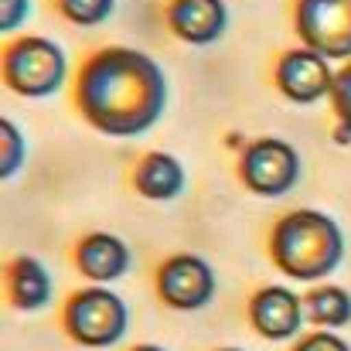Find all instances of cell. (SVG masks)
<instances>
[{
    "instance_id": "cell-1",
    "label": "cell",
    "mask_w": 351,
    "mask_h": 351,
    "mask_svg": "<svg viewBox=\"0 0 351 351\" xmlns=\"http://www.w3.org/2000/svg\"><path fill=\"white\" fill-rule=\"evenodd\" d=\"M75 103L99 133L140 136L164 117L167 75L150 55L113 45L82 65Z\"/></svg>"
},
{
    "instance_id": "cell-2",
    "label": "cell",
    "mask_w": 351,
    "mask_h": 351,
    "mask_svg": "<svg viewBox=\"0 0 351 351\" xmlns=\"http://www.w3.org/2000/svg\"><path fill=\"white\" fill-rule=\"evenodd\" d=\"M273 263L293 280H324L345 259V232L341 226L314 208L290 212L276 222L269 235Z\"/></svg>"
},
{
    "instance_id": "cell-3",
    "label": "cell",
    "mask_w": 351,
    "mask_h": 351,
    "mask_svg": "<svg viewBox=\"0 0 351 351\" xmlns=\"http://www.w3.org/2000/svg\"><path fill=\"white\" fill-rule=\"evenodd\" d=\"M69 72L65 51L38 34H24L7 45L3 51V82L27 99H45L62 89Z\"/></svg>"
},
{
    "instance_id": "cell-4",
    "label": "cell",
    "mask_w": 351,
    "mask_h": 351,
    "mask_svg": "<svg viewBox=\"0 0 351 351\" xmlns=\"http://www.w3.org/2000/svg\"><path fill=\"white\" fill-rule=\"evenodd\" d=\"M130 311L106 287H86L65 304V331L86 348H110L126 335Z\"/></svg>"
},
{
    "instance_id": "cell-5",
    "label": "cell",
    "mask_w": 351,
    "mask_h": 351,
    "mask_svg": "<svg viewBox=\"0 0 351 351\" xmlns=\"http://www.w3.org/2000/svg\"><path fill=\"white\" fill-rule=\"evenodd\" d=\"M239 178L252 195L280 198L300 181V154L280 136H259L245 147Z\"/></svg>"
},
{
    "instance_id": "cell-6",
    "label": "cell",
    "mask_w": 351,
    "mask_h": 351,
    "mask_svg": "<svg viewBox=\"0 0 351 351\" xmlns=\"http://www.w3.org/2000/svg\"><path fill=\"white\" fill-rule=\"evenodd\" d=\"M293 24L304 48L324 58H351V0H297Z\"/></svg>"
},
{
    "instance_id": "cell-7",
    "label": "cell",
    "mask_w": 351,
    "mask_h": 351,
    "mask_svg": "<svg viewBox=\"0 0 351 351\" xmlns=\"http://www.w3.org/2000/svg\"><path fill=\"white\" fill-rule=\"evenodd\" d=\"M157 293L174 311H202L215 297V273L202 256H171L157 273Z\"/></svg>"
},
{
    "instance_id": "cell-8",
    "label": "cell",
    "mask_w": 351,
    "mask_h": 351,
    "mask_svg": "<svg viewBox=\"0 0 351 351\" xmlns=\"http://www.w3.org/2000/svg\"><path fill=\"white\" fill-rule=\"evenodd\" d=\"M276 86L290 103L314 106L335 89V72L324 55L311 48H290L276 62Z\"/></svg>"
},
{
    "instance_id": "cell-9",
    "label": "cell",
    "mask_w": 351,
    "mask_h": 351,
    "mask_svg": "<svg viewBox=\"0 0 351 351\" xmlns=\"http://www.w3.org/2000/svg\"><path fill=\"white\" fill-rule=\"evenodd\" d=\"M249 321L252 328L269 338V341H287L300 331V324L307 321V311H304V300L287 290V287H263L252 304H249Z\"/></svg>"
},
{
    "instance_id": "cell-10",
    "label": "cell",
    "mask_w": 351,
    "mask_h": 351,
    "mask_svg": "<svg viewBox=\"0 0 351 351\" xmlns=\"http://www.w3.org/2000/svg\"><path fill=\"white\" fill-rule=\"evenodd\" d=\"M167 24L188 45H215L229 27V7L226 0H171Z\"/></svg>"
},
{
    "instance_id": "cell-11",
    "label": "cell",
    "mask_w": 351,
    "mask_h": 351,
    "mask_svg": "<svg viewBox=\"0 0 351 351\" xmlns=\"http://www.w3.org/2000/svg\"><path fill=\"white\" fill-rule=\"evenodd\" d=\"M75 263H79L82 276H89L93 283H113L130 269V249L119 235L93 232L79 242Z\"/></svg>"
},
{
    "instance_id": "cell-12",
    "label": "cell",
    "mask_w": 351,
    "mask_h": 351,
    "mask_svg": "<svg viewBox=\"0 0 351 351\" xmlns=\"http://www.w3.org/2000/svg\"><path fill=\"white\" fill-rule=\"evenodd\" d=\"M184 167L178 157L164 154V150H154L147 154L136 171H133V188L147 198V202H174L181 191H184Z\"/></svg>"
},
{
    "instance_id": "cell-13",
    "label": "cell",
    "mask_w": 351,
    "mask_h": 351,
    "mask_svg": "<svg viewBox=\"0 0 351 351\" xmlns=\"http://www.w3.org/2000/svg\"><path fill=\"white\" fill-rule=\"evenodd\" d=\"M7 290L17 311H41L51 300V276L41 259L17 256L7 266Z\"/></svg>"
},
{
    "instance_id": "cell-14",
    "label": "cell",
    "mask_w": 351,
    "mask_h": 351,
    "mask_svg": "<svg viewBox=\"0 0 351 351\" xmlns=\"http://www.w3.org/2000/svg\"><path fill=\"white\" fill-rule=\"evenodd\" d=\"M304 311L307 321L321 324V328H345L351 321V293L345 287H317L304 297Z\"/></svg>"
},
{
    "instance_id": "cell-15",
    "label": "cell",
    "mask_w": 351,
    "mask_h": 351,
    "mask_svg": "<svg viewBox=\"0 0 351 351\" xmlns=\"http://www.w3.org/2000/svg\"><path fill=\"white\" fill-rule=\"evenodd\" d=\"M58 7H62V14H65L72 24L96 27V24H103V21L113 14L117 0H58Z\"/></svg>"
},
{
    "instance_id": "cell-16",
    "label": "cell",
    "mask_w": 351,
    "mask_h": 351,
    "mask_svg": "<svg viewBox=\"0 0 351 351\" xmlns=\"http://www.w3.org/2000/svg\"><path fill=\"white\" fill-rule=\"evenodd\" d=\"M0 133H3V160H0V178H14L21 160H24V136L14 126V119H0Z\"/></svg>"
},
{
    "instance_id": "cell-17",
    "label": "cell",
    "mask_w": 351,
    "mask_h": 351,
    "mask_svg": "<svg viewBox=\"0 0 351 351\" xmlns=\"http://www.w3.org/2000/svg\"><path fill=\"white\" fill-rule=\"evenodd\" d=\"M331 103H335V113L341 123V143L351 136V62L335 75V89H331Z\"/></svg>"
},
{
    "instance_id": "cell-18",
    "label": "cell",
    "mask_w": 351,
    "mask_h": 351,
    "mask_svg": "<svg viewBox=\"0 0 351 351\" xmlns=\"http://www.w3.org/2000/svg\"><path fill=\"white\" fill-rule=\"evenodd\" d=\"M293 351H351V345L341 335H335V331H314V335H307Z\"/></svg>"
},
{
    "instance_id": "cell-19",
    "label": "cell",
    "mask_w": 351,
    "mask_h": 351,
    "mask_svg": "<svg viewBox=\"0 0 351 351\" xmlns=\"http://www.w3.org/2000/svg\"><path fill=\"white\" fill-rule=\"evenodd\" d=\"M31 14V0H0V27L17 31Z\"/></svg>"
},
{
    "instance_id": "cell-20",
    "label": "cell",
    "mask_w": 351,
    "mask_h": 351,
    "mask_svg": "<svg viewBox=\"0 0 351 351\" xmlns=\"http://www.w3.org/2000/svg\"><path fill=\"white\" fill-rule=\"evenodd\" d=\"M133 351H164V348H157V345H136Z\"/></svg>"
},
{
    "instance_id": "cell-21",
    "label": "cell",
    "mask_w": 351,
    "mask_h": 351,
    "mask_svg": "<svg viewBox=\"0 0 351 351\" xmlns=\"http://www.w3.org/2000/svg\"><path fill=\"white\" fill-rule=\"evenodd\" d=\"M219 351H242V348H219Z\"/></svg>"
}]
</instances>
